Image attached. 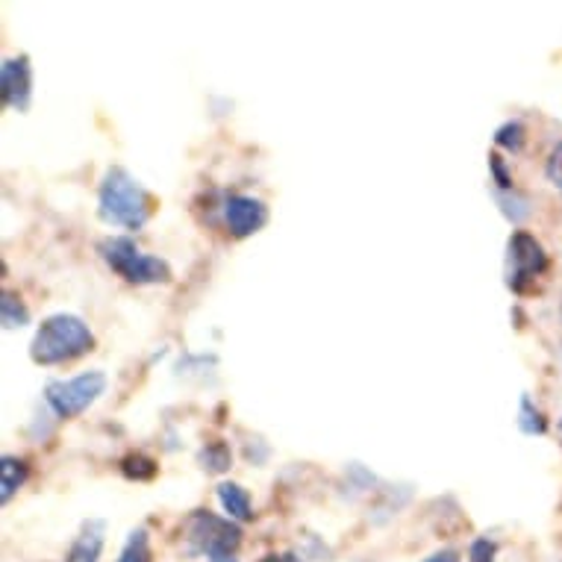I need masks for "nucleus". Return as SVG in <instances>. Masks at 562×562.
Wrapping results in <instances>:
<instances>
[{"label": "nucleus", "instance_id": "f257e3e1", "mask_svg": "<svg viewBox=\"0 0 562 562\" xmlns=\"http://www.w3.org/2000/svg\"><path fill=\"white\" fill-rule=\"evenodd\" d=\"M94 336L77 315H50L33 336L30 357L38 366H59V362L77 360L86 350H92Z\"/></svg>", "mask_w": 562, "mask_h": 562}, {"label": "nucleus", "instance_id": "f03ea898", "mask_svg": "<svg viewBox=\"0 0 562 562\" xmlns=\"http://www.w3.org/2000/svg\"><path fill=\"white\" fill-rule=\"evenodd\" d=\"M150 215V194L124 171V168H112L101 186V218L115 224V227H127L138 231L145 227Z\"/></svg>", "mask_w": 562, "mask_h": 562}, {"label": "nucleus", "instance_id": "7ed1b4c3", "mask_svg": "<svg viewBox=\"0 0 562 562\" xmlns=\"http://www.w3.org/2000/svg\"><path fill=\"white\" fill-rule=\"evenodd\" d=\"M101 257L112 271H119L127 283L136 286H150V283H168L171 280V268L159 257H148L136 248L133 239H106L101 245Z\"/></svg>", "mask_w": 562, "mask_h": 562}, {"label": "nucleus", "instance_id": "20e7f679", "mask_svg": "<svg viewBox=\"0 0 562 562\" xmlns=\"http://www.w3.org/2000/svg\"><path fill=\"white\" fill-rule=\"evenodd\" d=\"M189 542L198 553H206L210 560H231L239 551L241 530L233 518H218L213 513H192L186 521Z\"/></svg>", "mask_w": 562, "mask_h": 562}, {"label": "nucleus", "instance_id": "39448f33", "mask_svg": "<svg viewBox=\"0 0 562 562\" xmlns=\"http://www.w3.org/2000/svg\"><path fill=\"white\" fill-rule=\"evenodd\" d=\"M103 389H106V374L103 371H86L80 378L50 383L45 392V401L59 418H75L103 395Z\"/></svg>", "mask_w": 562, "mask_h": 562}, {"label": "nucleus", "instance_id": "423d86ee", "mask_svg": "<svg viewBox=\"0 0 562 562\" xmlns=\"http://www.w3.org/2000/svg\"><path fill=\"white\" fill-rule=\"evenodd\" d=\"M548 268V257L544 248L530 236V233L518 231L509 239V268H507V283L513 292L525 295L536 277L542 274Z\"/></svg>", "mask_w": 562, "mask_h": 562}, {"label": "nucleus", "instance_id": "0eeeda50", "mask_svg": "<svg viewBox=\"0 0 562 562\" xmlns=\"http://www.w3.org/2000/svg\"><path fill=\"white\" fill-rule=\"evenodd\" d=\"M224 218H227V227L236 239H245V236H254L257 231H262V224L268 218L266 203L257 201V198H248V194H236L224 206Z\"/></svg>", "mask_w": 562, "mask_h": 562}, {"label": "nucleus", "instance_id": "6e6552de", "mask_svg": "<svg viewBox=\"0 0 562 562\" xmlns=\"http://www.w3.org/2000/svg\"><path fill=\"white\" fill-rule=\"evenodd\" d=\"M30 89H33V80H30L27 56L7 59L3 68H0V92H3V103L12 106V110L24 112L30 106Z\"/></svg>", "mask_w": 562, "mask_h": 562}, {"label": "nucleus", "instance_id": "1a4fd4ad", "mask_svg": "<svg viewBox=\"0 0 562 562\" xmlns=\"http://www.w3.org/2000/svg\"><path fill=\"white\" fill-rule=\"evenodd\" d=\"M103 551V525L92 521L86 525V530L77 536V542L71 544V551L65 557V562H98Z\"/></svg>", "mask_w": 562, "mask_h": 562}, {"label": "nucleus", "instance_id": "9d476101", "mask_svg": "<svg viewBox=\"0 0 562 562\" xmlns=\"http://www.w3.org/2000/svg\"><path fill=\"white\" fill-rule=\"evenodd\" d=\"M218 501H222L224 513H227L233 521H250V518H254L248 492L241 486H236V483H222V486H218Z\"/></svg>", "mask_w": 562, "mask_h": 562}, {"label": "nucleus", "instance_id": "9b49d317", "mask_svg": "<svg viewBox=\"0 0 562 562\" xmlns=\"http://www.w3.org/2000/svg\"><path fill=\"white\" fill-rule=\"evenodd\" d=\"M24 483H27V465L21 460H15V457H3V462H0V498H3V504H7Z\"/></svg>", "mask_w": 562, "mask_h": 562}, {"label": "nucleus", "instance_id": "f8f14e48", "mask_svg": "<svg viewBox=\"0 0 562 562\" xmlns=\"http://www.w3.org/2000/svg\"><path fill=\"white\" fill-rule=\"evenodd\" d=\"M0 318H3V327L12 330V327H24L30 322L27 306L21 304V297H15L12 292H3V301H0Z\"/></svg>", "mask_w": 562, "mask_h": 562}, {"label": "nucleus", "instance_id": "ddd939ff", "mask_svg": "<svg viewBox=\"0 0 562 562\" xmlns=\"http://www.w3.org/2000/svg\"><path fill=\"white\" fill-rule=\"evenodd\" d=\"M119 562H150V542H148V533H145V530L130 533V539H127V544H124V551H121Z\"/></svg>", "mask_w": 562, "mask_h": 562}, {"label": "nucleus", "instance_id": "4468645a", "mask_svg": "<svg viewBox=\"0 0 562 562\" xmlns=\"http://www.w3.org/2000/svg\"><path fill=\"white\" fill-rule=\"evenodd\" d=\"M521 418H518V425H521V430H525V434H530V436H536V434H544V418H542V413H539V409H536L533 406V401H530V397H521Z\"/></svg>", "mask_w": 562, "mask_h": 562}, {"label": "nucleus", "instance_id": "2eb2a0df", "mask_svg": "<svg viewBox=\"0 0 562 562\" xmlns=\"http://www.w3.org/2000/svg\"><path fill=\"white\" fill-rule=\"evenodd\" d=\"M121 469H124V474L133 480H150L154 474H157L154 460H148V457H138V453H133V457H127V460L121 462Z\"/></svg>", "mask_w": 562, "mask_h": 562}, {"label": "nucleus", "instance_id": "dca6fc26", "mask_svg": "<svg viewBox=\"0 0 562 562\" xmlns=\"http://www.w3.org/2000/svg\"><path fill=\"white\" fill-rule=\"evenodd\" d=\"M495 142H498L501 148L518 150L525 145V127H521L518 121H509V124H504V127L495 133Z\"/></svg>", "mask_w": 562, "mask_h": 562}, {"label": "nucleus", "instance_id": "f3484780", "mask_svg": "<svg viewBox=\"0 0 562 562\" xmlns=\"http://www.w3.org/2000/svg\"><path fill=\"white\" fill-rule=\"evenodd\" d=\"M201 460L210 465V471H224L231 465V453H227L224 445H213V448H206V451L201 453ZM206 465H203V469H206Z\"/></svg>", "mask_w": 562, "mask_h": 562}, {"label": "nucleus", "instance_id": "a211bd4d", "mask_svg": "<svg viewBox=\"0 0 562 562\" xmlns=\"http://www.w3.org/2000/svg\"><path fill=\"white\" fill-rule=\"evenodd\" d=\"M469 562H495V544L488 542V539H477V542L471 544Z\"/></svg>", "mask_w": 562, "mask_h": 562}, {"label": "nucleus", "instance_id": "6ab92c4d", "mask_svg": "<svg viewBox=\"0 0 562 562\" xmlns=\"http://www.w3.org/2000/svg\"><path fill=\"white\" fill-rule=\"evenodd\" d=\"M488 168H492V175H495V180H498L501 189H513V177L507 175L504 159H501L498 154H492V157H488Z\"/></svg>", "mask_w": 562, "mask_h": 562}, {"label": "nucleus", "instance_id": "aec40b11", "mask_svg": "<svg viewBox=\"0 0 562 562\" xmlns=\"http://www.w3.org/2000/svg\"><path fill=\"white\" fill-rule=\"evenodd\" d=\"M548 180L562 192V145L553 150L551 159H548Z\"/></svg>", "mask_w": 562, "mask_h": 562}, {"label": "nucleus", "instance_id": "412c9836", "mask_svg": "<svg viewBox=\"0 0 562 562\" xmlns=\"http://www.w3.org/2000/svg\"><path fill=\"white\" fill-rule=\"evenodd\" d=\"M425 562H460V557H457V551H439L434 557H427Z\"/></svg>", "mask_w": 562, "mask_h": 562}, {"label": "nucleus", "instance_id": "4be33fe9", "mask_svg": "<svg viewBox=\"0 0 562 562\" xmlns=\"http://www.w3.org/2000/svg\"><path fill=\"white\" fill-rule=\"evenodd\" d=\"M262 562H304V560L295 557V553H274V557H266Z\"/></svg>", "mask_w": 562, "mask_h": 562}]
</instances>
